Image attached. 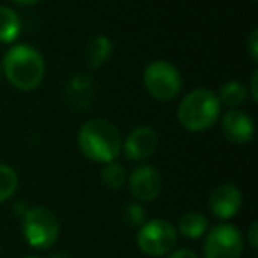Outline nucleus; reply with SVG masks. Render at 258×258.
I'll return each instance as SVG.
<instances>
[{"instance_id": "obj_1", "label": "nucleus", "mask_w": 258, "mask_h": 258, "mask_svg": "<svg viewBox=\"0 0 258 258\" xmlns=\"http://www.w3.org/2000/svg\"><path fill=\"white\" fill-rule=\"evenodd\" d=\"M78 147L87 159L106 165L118 158L122 137L117 125L104 118H90L78 131Z\"/></svg>"}, {"instance_id": "obj_2", "label": "nucleus", "mask_w": 258, "mask_h": 258, "mask_svg": "<svg viewBox=\"0 0 258 258\" xmlns=\"http://www.w3.org/2000/svg\"><path fill=\"white\" fill-rule=\"evenodd\" d=\"M8 82L15 89L29 92L41 85L46 71L44 58L36 48L29 44H16L4 55L0 64Z\"/></svg>"}, {"instance_id": "obj_3", "label": "nucleus", "mask_w": 258, "mask_h": 258, "mask_svg": "<svg viewBox=\"0 0 258 258\" xmlns=\"http://www.w3.org/2000/svg\"><path fill=\"white\" fill-rule=\"evenodd\" d=\"M221 111V104L212 90L209 89H195L182 97L177 108V117L184 129L202 133L207 131L216 124Z\"/></svg>"}, {"instance_id": "obj_4", "label": "nucleus", "mask_w": 258, "mask_h": 258, "mask_svg": "<svg viewBox=\"0 0 258 258\" xmlns=\"http://www.w3.org/2000/svg\"><path fill=\"white\" fill-rule=\"evenodd\" d=\"M23 237L36 249H48L58 239L60 223L57 216L46 207H34L23 214Z\"/></svg>"}, {"instance_id": "obj_5", "label": "nucleus", "mask_w": 258, "mask_h": 258, "mask_svg": "<svg viewBox=\"0 0 258 258\" xmlns=\"http://www.w3.org/2000/svg\"><path fill=\"white\" fill-rule=\"evenodd\" d=\"M144 85L154 99L170 101L179 96L182 89V76L172 62L154 60L145 68Z\"/></svg>"}, {"instance_id": "obj_6", "label": "nucleus", "mask_w": 258, "mask_h": 258, "mask_svg": "<svg viewBox=\"0 0 258 258\" xmlns=\"http://www.w3.org/2000/svg\"><path fill=\"white\" fill-rule=\"evenodd\" d=\"M137 244L149 256H163L173 251L177 244V228L166 219H151L140 226Z\"/></svg>"}, {"instance_id": "obj_7", "label": "nucleus", "mask_w": 258, "mask_h": 258, "mask_svg": "<svg viewBox=\"0 0 258 258\" xmlns=\"http://www.w3.org/2000/svg\"><path fill=\"white\" fill-rule=\"evenodd\" d=\"M244 251L242 233L228 223H219L207 232L204 258H240Z\"/></svg>"}, {"instance_id": "obj_8", "label": "nucleus", "mask_w": 258, "mask_h": 258, "mask_svg": "<svg viewBox=\"0 0 258 258\" xmlns=\"http://www.w3.org/2000/svg\"><path fill=\"white\" fill-rule=\"evenodd\" d=\"M129 191L138 202H154L163 187L161 173L151 165L138 166L129 175Z\"/></svg>"}, {"instance_id": "obj_9", "label": "nucleus", "mask_w": 258, "mask_h": 258, "mask_svg": "<svg viewBox=\"0 0 258 258\" xmlns=\"http://www.w3.org/2000/svg\"><path fill=\"white\" fill-rule=\"evenodd\" d=\"M122 149L129 161H144L151 158L158 149V133L147 125L133 129L122 142Z\"/></svg>"}, {"instance_id": "obj_10", "label": "nucleus", "mask_w": 258, "mask_h": 258, "mask_svg": "<svg viewBox=\"0 0 258 258\" xmlns=\"http://www.w3.org/2000/svg\"><path fill=\"white\" fill-rule=\"evenodd\" d=\"M221 131L225 138L232 144L244 145L249 144L254 137V122L242 110L232 108L221 118Z\"/></svg>"}, {"instance_id": "obj_11", "label": "nucleus", "mask_w": 258, "mask_h": 258, "mask_svg": "<svg viewBox=\"0 0 258 258\" xmlns=\"http://www.w3.org/2000/svg\"><path fill=\"white\" fill-rule=\"evenodd\" d=\"M242 207V193L233 184H221L212 191L209 198V209L212 216L219 219H230Z\"/></svg>"}, {"instance_id": "obj_12", "label": "nucleus", "mask_w": 258, "mask_h": 258, "mask_svg": "<svg viewBox=\"0 0 258 258\" xmlns=\"http://www.w3.org/2000/svg\"><path fill=\"white\" fill-rule=\"evenodd\" d=\"M22 32L20 16L11 8L0 6V43H15Z\"/></svg>"}, {"instance_id": "obj_13", "label": "nucleus", "mask_w": 258, "mask_h": 258, "mask_svg": "<svg viewBox=\"0 0 258 258\" xmlns=\"http://www.w3.org/2000/svg\"><path fill=\"white\" fill-rule=\"evenodd\" d=\"M209 219L200 212H186L179 219V232L187 239H200L207 233Z\"/></svg>"}, {"instance_id": "obj_14", "label": "nucleus", "mask_w": 258, "mask_h": 258, "mask_svg": "<svg viewBox=\"0 0 258 258\" xmlns=\"http://www.w3.org/2000/svg\"><path fill=\"white\" fill-rule=\"evenodd\" d=\"M111 51H113L111 41L106 36H97L87 46V62L92 69H97L110 58Z\"/></svg>"}, {"instance_id": "obj_15", "label": "nucleus", "mask_w": 258, "mask_h": 258, "mask_svg": "<svg viewBox=\"0 0 258 258\" xmlns=\"http://www.w3.org/2000/svg\"><path fill=\"white\" fill-rule=\"evenodd\" d=\"M246 96H247L246 87L240 82H237V80H230V82L223 83V87L219 89L218 101L221 106H226L228 110H232V108L240 106L246 101Z\"/></svg>"}, {"instance_id": "obj_16", "label": "nucleus", "mask_w": 258, "mask_h": 258, "mask_svg": "<svg viewBox=\"0 0 258 258\" xmlns=\"http://www.w3.org/2000/svg\"><path fill=\"white\" fill-rule=\"evenodd\" d=\"M125 179H127V173H125L124 166L118 165V163L111 161V163H106L101 172V180L106 187L110 189H120L124 186Z\"/></svg>"}, {"instance_id": "obj_17", "label": "nucleus", "mask_w": 258, "mask_h": 258, "mask_svg": "<svg viewBox=\"0 0 258 258\" xmlns=\"http://www.w3.org/2000/svg\"><path fill=\"white\" fill-rule=\"evenodd\" d=\"M18 189V173L9 165L0 163V204L13 197Z\"/></svg>"}, {"instance_id": "obj_18", "label": "nucleus", "mask_w": 258, "mask_h": 258, "mask_svg": "<svg viewBox=\"0 0 258 258\" xmlns=\"http://www.w3.org/2000/svg\"><path fill=\"white\" fill-rule=\"evenodd\" d=\"M124 219L133 226H142L145 223V209L142 204H127L124 207Z\"/></svg>"}, {"instance_id": "obj_19", "label": "nucleus", "mask_w": 258, "mask_h": 258, "mask_svg": "<svg viewBox=\"0 0 258 258\" xmlns=\"http://www.w3.org/2000/svg\"><path fill=\"white\" fill-rule=\"evenodd\" d=\"M247 51H249L251 58H253L254 62H258V30L256 29L251 32L249 39H247Z\"/></svg>"}, {"instance_id": "obj_20", "label": "nucleus", "mask_w": 258, "mask_h": 258, "mask_svg": "<svg viewBox=\"0 0 258 258\" xmlns=\"http://www.w3.org/2000/svg\"><path fill=\"white\" fill-rule=\"evenodd\" d=\"M247 244L253 249L258 247V223H251L249 230H247Z\"/></svg>"}, {"instance_id": "obj_21", "label": "nucleus", "mask_w": 258, "mask_h": 258, "mask_svg": "<svg viewBox=\"0 0 258 258\" xmlns=\"http://www.w3.org/2000/svg\"><path fill=\"white\" fill-rule=\"evenodd\" d=\"M166 258H198V254L191 249H177L172 251Z\"/></svg>"}, {"instance_id": "obj_22", "label": "nucleus", "mask_w": 258, "mask_h": 258, "mask_svg": "<svg viewBox=\"0 0 258 258\" xmlns=\"http://www.w3.org/2000/svg\"><path fill=\"white\" fill-rule=\"evenodd\" d=\"M249 83H251V97H253L254 103H258V89H256V85H258V71L253 73Z\"/></svg>"}, {"instance_id": "obj_23", "label": "nucleus", "mask_w": 258, "mask_h": 258, "mask_svg": "<svg viewBox=\"0 0 258 258\" xmlns=\"http://www.w3.org/2000/svg\"><path fill=\"white\" fill-rule=\"evenodd\" d=\"M13 2H16V4H20V6H34V4H37V2H41V0H13Z\"/></svg>"}, {"instance_id": "obj_24", "label": "nucleus", "mask_w": 258, "mask_h": 258, "mask_svg": "<svg viewBox=\"0 0 258 258\" xmlns=\"http://www.w3.org/2000/svg\"><path fill=\"white\" fill-rule=\"evenodd\" d=\"M23 258H41V256H34V254H32V256H23Z\"/></svg>"}, {"instance_id": "obj_25", "label": "nucleus", "mask_w": 258, "mask_h": 258, "mask_svg": "<svg viewBox=\"0 0 258 258\" xmlns=\"http://www.w3.org/2000/svg\"><path fill=\"white\" fill-rule=\"evenodd\" d=\"M53 258H66V256H62V254H57V256H53Z\"/></svg>"}, {"instance_id": "obj_26", "label": "nucleus", "mask_w": 258, "mask_h": 258, "mask_svg": "<svg viewBox=\"0 0 258 258\" xmlns=\"http://www.w3.org/2000/svg\"><path fill=\"white\" fill-rule=\"evenodd\" d=\"M0 75H2V68H0Z\"/></svg>"}, {"instance_id": "obj_27", "label": "nucleus", "mask_w": 258, "mask_h": 258, "mask_svg": "<svg viewBox=\"0 0 258 258\" xmlns=\"http://www.w3.org/2000/svg\"><path fill=\"white\" fill-rule=\"evenodd\" d=\"M253 2H256V0H253Z\"/></svg>"}]
</instances>
